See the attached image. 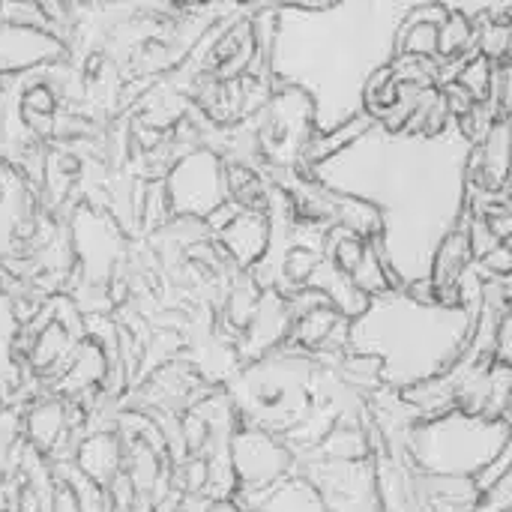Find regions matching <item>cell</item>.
<instances>
[{
  "label": "cell",
  "mask_w": 512,
  "mask_h": 512,
  "mask_svg": "<svg viewBox=\"0 0 512 512\" xmlns=\"http://www.w3.org/2000/svg\"><path fill=\"white\" fill-rule=\"evenodd\" d=\"M510 420L450 411L408 432L411 468L432 477H477L510 441Z\"/></svg>",
  "instance_id": "cell-1"
},
{
  "label": "cell",
  "mask_w": 512,
  "mask_h": 512,
  "mask_svg": "<svg viewBox=\"0 0 512 512\" xmlns=\"http://www.w3.org/2000/svg\"><path fill=\"white\" fill-rule=\"evenodd\" d=\"M237 489L243 495H258L282 483L291 471V450L267 429L246 426L228 444Z\"/></svg>",
  "instance_id": "cell-2"
},
{
  "label": "cell",
  "mask_w": 512,
  "mask_h": 512,
  "mask_svg": "<svg viewBox=\"0 0 512 512\" xmlns=\"http://www.w3.org/2000/svg\"><path fill=\"white\" fill-rule=\"evenodd\" d=\"M63 57V39L45 18H9L0 12V75H30Z\"/></svg>",
  "instance_id": "cell-3"
},
{
  "label": "cell",
  "mask_w": 512,
  "mask_h": 512,
  "mask_svg": "<svg viewBox=\"0 0 512 512\" xmlns=\"http://www.w3.org/2000/svg\"><path fill=\"white\" fill-rule=\"evenodd\" d=\"M222 252L231 258L237 270H255L273 243V219L267 210H243L237 207L234 216L213 231Z\"/></svg>",
  "instance_id": "cell-4"
},
{
  "label": "cell",
  "mask_w": 512,
  "mask_h": 512,
  "mask_svg": "<svg viewBox=\"0 0 512 512\" xmlns=\"http://www.w3.org/2000/svg\"><path fill=\"white\" fill-rule=\"evenodd\" d=\"M246 512H330L318 486L309 480H282L267 492L249 495Z\"/></svg>",
  "instance_id": "cell-5"
},
{
  "label": "cell",
  "mask_w": 512,
  "mask_h": 512,
  "mask_svg": "<svg viewBox=\"0 0 512 512\" xmlns=\"http://www.w3.org/2000/svg\"><path fill=\"white\" fill-rule=\"evenodd\" d=\"M333 222H339L342 228L354 231L357 237L363 240H381L387 234V219H384V210L357 195V192H336V216Z\"/></svg>",
  "instance_id": "cell-6"
},
{
  "label": "cell",
  "mask_w": 512,
  "mask_h": 512,
  "mask_svg": "<svg viewBox=\"0 0 512 512\" xmlns=\"http://www.w3.org/2000/svg\"><path fill=\"white\" fill-rule=\"evenodd\" d=\"M477 18L465 9H453L438 27V57L444 60H471L477 57Z\"/></svg>",
  "instance_id": "cell-7"
},
{
  "label": "cell",
  "mask_w": 512,
  "mask_h": 512,
  "mask_svg": "<svg viewBox=\"0 0 512 512\" xmlns=\"http://www.w3.org/2000/svg\"><path fill=\"white\" fill-rule=\"evenodd\" d=\"M477 18V48L492 63H504L512 51V21L474 15Z\"/></svg>",
  "instance_id": "cell-8"
},
{
  "label": "cell",
  "mask_w": 512,
  "mask_h": 512,
  "mask_svg": "<svg viewBox=\"0 0 512 512\" xmlns=\"http://www.w3.org/2000/svg\"><path fill=\"white\" fill-rule=\"evenodd\" d=\"M495 66L489 57L477 54L471 60H465L456 72V81L474 96V99H489L492 96V84H495Z\"/></svg>",
  "instance_id": "cell-9"
},
{
  "label": "cell",
  "mask_w": 512,
  "mask_h": 512,
  "mask_svg": "<svg viewBox=\"0 0 512 512\" xmlns=\"http://www.w3.org/2000/svg\"><path fill=\"white\" fill-rule=\"evenodd\" d=\"M474 267L483 273V279H507L512 276V249L507 243H498L492 252L477 258Z\"/></svg>",
  "instance_id": "cell-10"
},
{
  "label": "cell",
  "mask_w": 512,
  "mask_h": 512,
  "mask_svg": "<svg viewBox=\"0 0 512 512\" xmlns=\"http://www.w3.org/2000/svg\"><path fill=\"white\" fill-rule=\"evenodd\" d=\"M210 512H246V510H240L237 504H216Z\"/></svg>",
  "instance_id": "cell-11"
},
{
  "label": "cell",
  "mask_w": 512,
  "mask_h": 512,
  "mask_svg": "<svg viewBox=\"0 0 512 512\" xmlns=\"http://www.w3.org/2000/svg\"><path fill=\"white\" fill-rule=\"evenodd\" d=\"M504 243H507V246H510V249H512V231H510V234H507V237H504Z\"/></svg>",
  "instance_id": "cell-12"
},
{
  "label": "cell",
  "mask_w": 512,
  "mask_h": 512,
  "mask_svg": "<svg viewBox=\"0 0 512 512\" xmlns=\"http://www.w3.org/2000/svg\"><path fill=\"white\" fill-rule=\"evenodd\" d=\"M510 420H512V396H510Z\"/></svg>",
  "instance_id": "cell-13"
}]
</instances>
